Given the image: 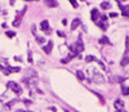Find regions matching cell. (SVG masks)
<instances>
[{
  "instance_id": "23",
  "label": "cell",
  "mask_w": 129,
  "mask_h": 112,
  "mask_svg": "<svg viewBox=\"0 0 129 112\" xmlns=\"http://www.w3.org/2000/svg\"><path fill=\"white\" fill-rule=\"evenodd\" d=\"M69 2H70V4H71L74 8H78V7H79V4H78L76 0H69Z\"/></svg>"
},
{
  "instance_id": "25",
  "label": "cell",
  "mask_w": 129,
  "mask_h": 112,
  "mask_svg": "<svg viewBox=\"0 0 129 112\" xmlns=\"http://www.w3.org/2000/svg\"><path fill=\"white\" fill-rule=\"evenodd\" d=\"M27 59H28V63H32V53L28 50V53H27Z\"/></svg>"
},
{
  "instance_id": "5",
  "label": "cell",
  "mask_w": 129,
  "mask_h": 112,
  "mask_svg": "<svg viewBox=\"0 0 129 112\" xmlns=\"http://www.w3.org/2000/svg\"><path fill=\"white\" fill-rule=\"evenodd\" d=\"M90 18H92L93 22H97V21L101 18V13H100L97 9H92V12H90Z\"/></svg>"
},
{
  "instance_id": "24",
  "label": "cell",
  "mask_w": 129,
  "mask_h": 112,
  "mask_svg": "<svg viewBox=\"0 0 129 112\" xmlns=\"http://www.w3.org/2000/svg\"><path fill=\"white\" fill-rule=\"evenodd\" d=\"M5 35H7L8 38H14V35H16V33H14L13 31H7V32H5Z\"/></svg>"
},
{
  "instance_id": "11",
  "label": "cell",
  "mask_w": 129,
  "mask_h": 112,
  "mask_svg": "<svg viewBox=\"0 0 129 112\" xmlns=\"http://www.w3.org/2000/svg\"><path fill=\"white\" fill-rule=\"evenodd\" d=\"M52 49H53V41H49L47 45H44L43 47V52L44 53H47V54H49V53H52Z\"/></svg>"
},
{
  "instance_id": "22",
  "label": "cell",
  "mask_w": 129,
  "mask_h": 112,
  "mask_svg": "<svg viewBox=\"0 0 129 112\" xmlns=\"http://www.w3.org/2000/svg\"><path fill=\"white\" fill-rule=\"evenodd\" d=\"M125 54H128L129 53V36H126V39H125Z\"/></svg>"
},
{
  "instance_id": "29",
  "label": "cell",
  "mask_w": 129,
  "mask_h": 112,
  "mask_svg": "<svg viewBox=\"0 0 129 112\" xmlns=\"http://www.w3.org/2000/svg\"><path fill=\"white\" fill-rule=\"evenodd\" d=\"M62 25L66 26V25H67V19H63V21H62Z\"/></svg>"
},
{
  "instance_id": "17",
  "label": "cell",
  "mask_w": 129,
  "mask_h": 112,
  "mask_svg": "<svg viewBox=\"0 0 129 112\" xmlns=\"http://www.w3.org/2000/svg\"><path fill=\"white\" fill-rule=\"evenodd\" d=\"M17 102H18V99H14V100H12V102L7 103V104H5V108H8V109H9V108H12V107H13V106L17 103Z\"/></svg>"
},
{
  "instance_id": "10",
  "label": "cell",
  "mask_w": 129,
  "mask_h": 112,
  "mask_svg": "<svg viewBox=\"0 0 129 112\" xmlns=\"http://www.w3.org/2000/svg\"><path fill=\"white\" fill-rule=\"evenodd\" d=\"M114 107H115L116 111H121V109H124V102H123V100H120V99H117V100H115Z\"/></svg>"
},
{
  "instance_id": "34",
  "label": "cell",
  "mask_w": 129,
  "mask_h": 112,
  "mask_svg": "<svg viewBox=\"0 0 129 112\" xmlns=\"http://www.w3.org/2000/svg\"><path fill=\"white\" fill-rule=\"evenodd\" d=\"M64 112H70V111H69V109H66V111H64Z\"/></svg>"
},
{
  "instance_id": "18",
  "label": "cell",
  "mask_w": 129,
  "mask_h": 112,
  "mask_svg": "<svg viewBox=\"0 0 129 112\" xmlns=\"http://www.w3.org/2000/svg\"><path fill=\"white\" fill-rule=\"evenodd\" d=\"M8 68H9L10 73H12V72H19L21 71V67H9L8 66Z\"/></svg>"
},
{
  "instance_id": "3",
  "label": "cell",
  "mask_w": 129,
  "mask_h": 112,
  "mask_svg": "<svg viewBox=\"0 0 129 112\" xmlns=\"http://www.w3.org/2000/svg\"><path fill=\"white\" fill-rule=\"evenodd\" d=\"M40 30L45 33V35H50V31H52V28H50V26H49V22L47 21V19H44V21H41L40 22Z\"/></svg>"
},
{
  "instance_id": "4",
  "label": "cell",
  "mask_w": 129,
  "mask_h": 112,
  "mask_svg": "<svg viewBox=\"0 0 129 112\" xmlns=\"http://www.w3.org/2000/svg\"><path fill=\"white\" fill-rule=\"evenodd\" d=\"M26 9H27V8L25 7V8H23V9L19 12V14L17 13V17H16V19L13 21V23H12L14 27H18V26H21V22H22V17H23V14H25V12H26Z\"/></svg>"
},
{
  "instance_id": "15",
  "label": "cell",
  "mask_w": 129,
  "mask_h": 112,
  "mask_svg": "<svg viewBox=\"0 0 129 112\" xmlns=\"http://www.w3.org/2000/svg\"><path fill=\"white\" fill-rule=\"evenodd\" d=\"M110 8H111V3H110V2H103V3H101V9L106 10V9H110Z\"/></svg>"
},
{
  "instance_id": "12",
  "label": "cell",
  "mask_w": 129,
  "mask_h": 112,
  "mask_svg": "<svg viewBox=\"0 0 129 112\" xmlns=\"http://www.w3.org/2000/svg\"><path fill=\"white\" fill-rule=\"evenodd\" d=\"M80 23H81L80 18H75V19L72 21V23H71V30H72V31H74V30H76V28L80 26Z\"/></svg>"
},
{
  "instance_id": "9",
  "label": "cell",
  "mask_w": 129,
  "mask_h": 112,
  "mask_svg": "<svg viewBox=\"0 0 129 112\" xmlns=\"http://www.w3.org/2000/svg\"><path fill=\"white\" fill-rule=\"evenodd\" d=\"M44 3L49 8H57L58 7V2H57V0H44Z\"/></svg>"
},
{
  "instance_id": "20",
  "label": "cell",
  "mask_w": 129,
  "mask_h": 112,
  "mask_svg": "<svg viewBox=\"0 0 129 112\" xmlns=\"http://www.w3.org/2000/svg\"><path fill=\"white\" fill-rule=\"evenodd\" d=\"M35 38H36V43L40 44V45L45 43V39H44V38H41V36H35Z\"/></svg>"
},
{
  "instance_id": "33",
  "label": "cell",
  "mask_w": 129,
  "mask_h": 112,
  "mask_svg": "<svg viewBox=\"0 0 129 112\" xmlns=\"http://www.w3.org/2000/svg\"><path fill=\"white\" fill-rule=\"evenodd\" d=\"M116 2H117V4H119L120 2H125V0H116Z\"/></svg>"
},
{
  "instance_id": "1",
  "label": "cell",
  "mask_w": 129,
  "mask_h": 112,
  "mask_svg": "<svg viewBox=\"0 0 129 112\" xmlns=\"http://www.w3.org/2000/svg\"><path fill=\"white\" fill-rule=\"evenodd\" d=\"M90 81H93L94 84H103L105 83V77L101 72L93 70V73H92V77H90Z\"/></svg>"
},
{
  "instance_id": "31",
  "label": "cell",
  "mask_w": 129,
  "mask_h": 112,
  "mask_svg": "<svg viewBox=\"0 0 129 112\" xmlns=\"http://www.w3.org/2000/svg\"><path fill=\"white\" fill-rule=\"evenodd\" d=\"M16 112H26V111H23V109H18V111H16Z\"/></svg>"
},
{
  "instance_id": "13",
  "label": "cell",
  "mask_w": 129,
  "mask_h": 112,
  "mask_svg": "<svg viewBox=\"0 0 129 112\" xmlns=\"http://www.w3.org/2000/svg\"><path fill=\"white\" fill-rule=\"evenodd\" d=\"M98 43L101 44V45H109V44H111V43H110V40H109V38H107V36H102V38L98 40Z\"/></svg>"
},
{
  "instance_id": "8",
  "label": "cell",
  "mask_w": 129,
  "mask_h": 112,
  "mask_svg": "<svg viewBox=\"0 0 129 112\" xmlns=\"http://www.w3.org/2000/svg\"><path fill=\"white\" fill-rule=\"evenodd\" d=\"M97 25H98L103 31H106V30H107V27H109V23H107V19H106V17H105V16L102 17V22H101V21H100V22H97Z\"/></svg>"
},
{
  "instance_id": "28",
  "label": "cell",
  "mask_w": 129,
  "mask_h": 112,
  "mask_svg": "<svg viewBox=\"0 0 129 112\" xmlns=\"http://www.w3.org/2000/svg\"><path fill=\"white\" fill-rule=\"evenodd\" d=\"M14 61H17V62H21V61H22V58H21V57H17V55H16V57H14Z\"/></svg>"
},
{
  "instance_id": "26",
  "label": "cell",
  "mask_w": 129,
  "mask_h": 112,
  "mask_svg": "<svg viewBox=\"0 0 129 112\" xmlns=\"http://www.w3.org/2000/svg\"><path fill=\"white\" fill-rule=\"evenodd\" d=\"M57 35H58V36H61V38H66V35H64V33H63L62 31H57Z\"/></svg>"
},
{
  "instance_id": "35",
  "label": "cell",
  "mask_w": 129,
  "mask_h": 112,
  "mask_svg": "<svg viewBox=\"0 0 129 112\" xmlns=\"http://www.w3.org/2000/svg\"><path fill=\"white\" fill-rule=\"evenodd\" d=\"M79 2H85V0H79Z\"/></svg>"
},
{
  "instance_id": "6",
  "label": "cell",
  "mask_w": 129,
  "mask_h": 112,
  "mask_svg": "<svg viewBox=\"0 0 129 112\" xmlns=\"http://www.w3.org/2000/svg\"><path fill=\"white\" fill-rule=\"evenodd\" d=\"M110 83L111 84H121L124 83V77H120V76H110Z\"/></svg>"
},
{
  "instance_id": "19",
  "label": "cell",
  "mask_w": 129,
  "mask_h": 112,
  "mask_svg": "<svg viewBox=\"0 0 129 112\" xmlns=\"http://www.w3.org/2000/svg\"><path fill=\"white\" fill-rule=\"evenodd\" d=\"M94 61H97L93 55H88V57H85V62L87 63H90V62H94Z\"/></svg>"
},
{
  "instance_id": "16",
  "label": "cell",
  "mask_w": 129,
  "mask_h": 112,
  "mask_svg": "<svg viewBox=\"0 0 129 112\" xmlns=\"http://www.w3.org/2000/svg\"><path fill=\"white\" fill-rule=\"evenodd\" d=\"M128 63H129V57H128V54H124V57H123V59H121V63H120V64H121L123 67H125Z\"/></svg>"
},
{
  "instance_id": "7",
  "label": "cell",
  "mask_w": 129,
  "mask_h": 112,
  "mask_svg": "<svg viewBox=\"0 0 129 112\" xmlns=\"http://www.w3.org/2000/svg\"><path fill=\"white\" fill-rule=\"evenodd\" d=\"M119 8L121 9V14L124 17H129V5H123L121 3H119Z\"/></svg>"
},
{
  "instance_id": "14",
  "label": "cell",
  "mask_w": 129,
  "mask_h": 112,
  "mask_svg": "<svg viewBox=\"0 0 129 112\" xmlns=\"http://www.w3.org/2000/svg\"><path fill=\"white\" fill-rule=\"evenodd\" d=\"M121 94H123V95H125V97H128V95H129V88H128L126 85H124V84L121 85Z\"/></svg>"
},
{
  "instance_id": "30",
  "label": "cell",
  "mask_w": 129,
  "mask_h": 112,
  "mask_svg": "<svg viewBox=\"0 0 129 112\" xmlns=\"http://www.w3.org/2000/svg\"><path fill=\"white\" fill-rule=\"evenodd\" d=\"M14 3H16V0H10L9 4H10V5H14Z\"/></svg>"
},
{
  "instance_id": "21",
  "label": "cell",
  "mask_w": 129,
  "mask_h": 112,
  "mask_svg": "<svg viewBox=\"0 0 129 112\" xmlns=\"http://www.w3.org/2000/svg\"><path fill=\"white\" fill-rule=\"evenodd\" d=\"M76 77H78L79 80H84V79H85V75H84L81 71H78V72H76Z\"/></svg>"
},
{
  "instance_id": "2",
  "label": "cell",
  "mask_w": 129,
  "mask_h": 112,
  "mask_svg": "<svg viewBox=\"0 0 129 112\" xmlns=\"http://www.w3.org/2000/svg\"><path fill=\"white\" fill-rule=\"evenodd\" d=\"M7 86L10 89L12 92H14L16 94H22V88H21V85L19 84H17V83H14V81H9V83H7Z\"/></svg>"
},
{
  "instance_id": "27",
  "label": "cell",
  "mask_w": 129,
  "mask_h": 112,
  "mask_svg": "<svg viewBox=\"0 0 129 112\" xmlns=\"http://www.w3.org/2000/svg\"><path fill=\"white\" fill-rule=\"evenodd\" d=\"M23 103H25L26 106H30V104H31V100H28V99H25V100H23Z\"/></svg>"
},
{
  "instance_id": "32",
  "label": "cell",
  "mask_w": 129,
  "mask_h": 112,
  "mask_svg": "<svg viewBox=\"0 0 129 112\" xmlns=\"http://www.w3.org/2000/svg\"><path fill=\"white\" fill-rule=\"evenodd\" d=\"M26 2H39V0H26Z\"/></svg>"
}]
</instances>
